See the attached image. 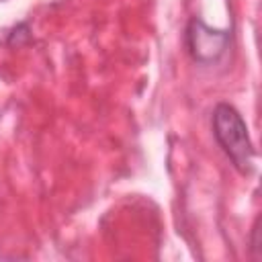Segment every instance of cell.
Returning <instances> with one entry per match:
<instances>
[{
    "label": "cell",
    "instance_id": "1",
    "mask_svg": "<svg viewBox=\"0 0 262 262\" xmlns=\"http://www.w3.org/2000/svg\"><path fill=\"white\" fill-rule=\"evenodd\" d=\"M213 135L223 149V154L231 160L233 168L242 174H250L254 170L256 149L248 135V127L242 115L227 102H219L213 108Z\"/></svg>",
    "mask_w": 262,
    "mask_h": 262
},
{
    "label": "cell",
    "instance_id": "2",
    "mask_svg": "<svg viewBox=\"0 0 262 262\" xmlns=\"http://www.w3.org/2000/svg\"><path fill=\"white\" fill-rule=\"evenodd\" d=\"M229 43V33L207 27L201 18H192L186 27V47L194 61L213 63L217 61Z\"/></svg>",
    "mask_w": 262,
    "mask_h": 262
}]
</instances>
